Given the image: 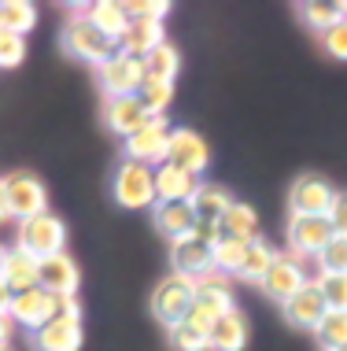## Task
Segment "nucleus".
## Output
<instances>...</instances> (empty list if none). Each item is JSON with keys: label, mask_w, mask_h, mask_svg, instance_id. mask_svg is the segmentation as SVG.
<instances>
[{"label": "nucleus", "mask_w": 347, "mask_h": 351, "mask_svg": "<svg viewBox=\"0 0 347 351\" xmlns=\"http://www.w3.org/2000/svg\"><path fill=\"white\" fill-rule=\"evenodd\" d=\"M170 134H174V130L166 126L163 115L148 119L144 130H137L133 137H126V159L144 163V167H152V170H155V163L163 167L166 163V148H170Z\"/></svg>", "instance_id": "5"}, {"label": "nucleus", "mask_w": 347, "mask_h": 351, "mask_svg": "<svg viewBox=\"0 0 347 351\" xmlns=\"http://www.w3.org/2000/svg\"><path fill=\"white\" fill-rule=\"evenodd\" d=\"M288 200H292V215H329L336 193L322 174H299Z\"/></svg>", "instance_id": "10"}, {"label": "nucleus", "mask_w": 347, "mask_h": 351, "mask_svg": "<svg viewBox=\"0 0 347 351\" xmlns=\"http://www.w3.org/2000/svg\"><path fill=\"white\" fill-rule=\"evenodd\" d=\"M333 237L336 233L325 215H292V222H288V244L299 255H322Z\"/></svg>", "instance_id": "9"}, {"label": "nucleus", "mask_w": 347, "mask_h": 351, "mask_svg": "<svg viewBox=\"0 0 347 351\" xmlns=\"http://www.w3.org/2000/svg\"><path fill=\"white\" fill-rule=\"evenodd\" d=\"M318 267H322V274H340V278H347V237H333L325 244V252L318 255Z\"/></svg>", "instance_id": "34"}, {"label": "nucleus", "mask_w": 347, "mask_h": 351, "mask_svg": "<svg viewBox=\"0 0 347 351\" xmlns=\"http://www.w3.org/2000/svg\"><path fill=\"white\" fill-rule=\"evenodd\" d=\"M155 230H163L170 241H185L196 230V211L192 204L174 200V204H155Z\"/></svg>", "instance_id": "21"}, {"label": "nucleus", "mask_w": 347, "mask_h": 351, "mask_svg": "<svg viewBox=\"0 0 347 351\" xmlns=\"http://www.w3.org/2000/svg\"><path fill=\"white\" fill-rule=\"evenodd\" d=\"M274 259H277V252L259 237V241L248 244V255H244V267H240L237 278H244V281H259V285H262V278L270 274V267H274Z\"/></svg>", "instance_id": "26"}, {"label": "nucleus", "mask_w": 347, "mask_h": 351, "mask_svg": "<svg viewBox=\"0 0 347 351\" xmlns=\"http://www.w3.org/2000/svg\"><path fill=\"white\" fill-rule=\"evenodd\" d=\"M144 78H148L144 60H133V56H122V52L100 67V82H104L107 97H137Z\"/></svg>", "instance_id": "8"}, {"label": "nucleus", "mask_w": 347, "mask_h": 351, "mask_svg": "<svg viewBox=\"0 0 347 351\" xmlns=\"http://www.w3.org/2000/svg\"><path fill=\"white\" fill-rule=\"evenodd\" d=\"M8 329H12V318L0 315V348H4V340H8Z\"/></svg>", "instance_id": "44"}, {"label": "nucleus", "mask_w": 347, "mask_h": 351, "mask_svg": "<svg viewBox=\"0 0 347 351\" xmlns=\"http://www.w3.org/2000/svg\"><path fill=\"white\" fill-rule=\"evenodd\" d=\"M115 200L122 207H148V204H155V170L144 167V163H133V159H126V163L118 167V174H115Z\"/></svg>", "instance_id": "6"}, {"label": "nucleus", "mask_w": 347, "mask_h": 351, "mask_svg": "<svg viewBox=\"0 0 347 351\" xmlns=\"http://www.w3.org/2000/svg\"><path fill=\"white\" fill-rule=\"evenodd\" d=\"M55 318H70V322H81V303L74 292L67 296H55Z\"/></svg>", "instance_id": "40"}, {"label": "nucleus", "mask_w": 347, "mask_h": 351, "mask_svg": "<svg viewBox=\"0 0 347 351\" xmlns=\"http://www.w3.org/2000/svg\"><path fill=\"white\" fill-rule=\"evenodd\" d=\"M137 100L144 104V111H148V115L159 119L166 108H170V100H174V82L144 78V85H140V93H137Z\"/></svg>", "instance_id": "29"}, {"label": "nucleus", "mask_w": 347, "mask_h": 351, "mask_svg": "<svg viewBox=\"0 0 347 351\" xmlns=\"http://www.w3.org/2000/svg\"><path fill=\"white\" fill-rule=\"evenodd\" d=\"M303 285H307L303 267H299L292 255H277L274 267H270V274L262 278V292H266L270 300H277V303H288L299 289H303Z\"/></svg>", "instance_id": "14"}, {"label": "nucleus", "mask_w": 347, "mask_h": 351, "mask_svg": "<svg viewBox=\"0 0 347 351\" xmlns=\"http://www.w3.org/2000/svg\"><path fill=\"white\" fill-rule=\"evenodd\" d=\"M12 311V292L4 289V281H0V315H8Z\"/></svg>", "instance_id": "42"}, {"label": "nucleus", "mask_w": 347, "mask_h": 351, "mask_svg": "<svg viewBox=\"0 0 347 351\" xmlns=\"http://www.w3.org/2000/svg\"><path fill=\"white\" fill-rule=\"evenodd\" d=\"M4 218H12V211H8V196H4V182H0V222Z\"/></svg>", "instance_id": "43"}, {"label": "nucleus", "mask_w": 347, "mask_h": 351, "mask_svg": "<svg viewBox=\"0 0 347 351\" xmlns=\"http://www.w3.org/2000/svg\"><path fill=\"white\" fill-rule=\"evenodd\" d=\"M192 237H196L200 244H207V248H214V244L222 241V230H218V222H196Z\"/></svg>", "instance_id": "41"}, {"label": "nucleus", "mask_w": 347, "mask_h": 351, "mask_svg": "<svg viewBox=\"0 0 347 351\" xmlns=\"http://www.w3.org/2000/svg\"><path fill=\"white\" fill-rule=\"evenodd\" d=\"M0 281H4V289L12 292V296H18V292H26V289H37V259L26 255L23 248L8 252L4 267H0Z\"/></svg>", "instance_id": "20"}, {"label": "nucleus", "mask_w": 347, "mask_h": 351, "mask_svg": "<svg viewBox=\"0 0 347 351\" xmlns=\"http://www.w3.org/2000/svg\"><path fill=\"white\" fill-rule=\"evenodd\" d=\"M37 289L52 292V296H67V292L78 289V267L67 252L37 259Z\"/></svg>", "instance_id": "15"}, {"label": "nucleus", "mask_w": 347, "mask_h": 351, "mask_svg": "<svg viewBox=\"0 0 347 351\" xmlns=\"http://www.w3.org/2000/svg\"><path fill=\"white\" fill-rule=\"evenodd\" d=\"M26 56V41L23 34H12V30H0V67H18Z\"/></svg>", "instance_id": "37"}, {"label": "nucleus", "mask_w": 347, "mask_h": 351, "mask_svg": "<svg viewBox=\"0 0 347 351\" xmlns=\"http://www.w3.org/2000/svg\"><path fill=\"white\" fill-rule=\"evenodd\" d=\"M333 351H347V348H333Z\"/></svg>", "instance_id": "46"}, {"label": "nucleus", "mask_w": 347, "mask_h": 351, "mask_svg": "<svg viewBox=\"0 0 347 351\" xmlns=\"http://www.w3.org/2000/svg\"><path fill=\"white\" fill-rule=\"evenodd\" d=\"M34 340H37L41 351H78L81 348V322L52 318L44 329H37Z\"/></svg>", "instance_id": "22"}, {"label": "nucleus", "mask_w": 347, "mask_h": 351, "mask_svg": "<svg viewBox=\"0 0 347 351\" xmlns=\"http://www.w3.org/2000/svg\"><path fill=\"white\" fill-rule=\"evenodd\" d=\"M89 23H97L107 37H115V41H118L122 30L129 26V19H126V8H122V4H115V0H100V4L89 8Z\"/></svg>", "instance_id": "27"}, {"label": "nucleus", "mask_w": 347, "mask_h": 351, "mask_svg": "<svg viewBox=\"0 0 347 351\" xmlns=\"http://www.w3.org/2000/svg\"><path fill=\"white\" fill-rule=\"evenodd\" d=\"M0 351H8V348H0Z\"/></svg>", "instance_id": "47"}, {"label": "nucleus", "mask_w": 347, "mask_h": 351, "mask_svg": "<svg viewBox=\"0 0 347 351\" xmlns=\"http://www.w3.org/2000/svg\"><path fill=\"white\" fill-rule=\"evenodd\" d=\"M4 255H8V252H4V248H0V267H4Z\"/></svg>", "instance_id": "45"}, {"label": "nucleus", "mask_w": 347, "mask_h": 351, "mask_svg": "<svg viewBox=\"0 0 347 351\" xmlns=\"http://www.w3.org/2000/svg\"><path fill=\"white\" fill-rule=\"evenodd\" d=\"M148 111L137 97H107V126L122 137H133L137 130L148 126Z\"/></svg>", "instance_id": "18"}, {"label": "nucleus", "mask_w": 347, "mask_h": 351, "mask_svg": "<svg viewBox=\"0 0 347 351\" xmlns=\"http://www.w3.org/2000/svg\"><path fill=\"white\" fill-rule=\"evenodd\" d=\"M34 4L26 0H0V30H12V34H26L34 26Z\"/></svg>", "instance_id": "30"}, {"label": "nucleus", "mask_w": 347, "mask_h": 351, "mask_svg": "<svg viewBox=\"0 0 347 351\" xmlns=\"http://www.w3.org/2000/svg\"><path fill=\"white\" fill-rule=\"evenodd\" d=\"M218 230H222V237H226V241L251 244V241H259V218H255V211H251L248 204H237V200H233V207L222 215Z\"/></svg>", "instance_id": "23"}, {"label": "nucleus", "mask_w": 347, "mask_h": 351, "mask_svg": "<svg viewBox=\"0 0 347 351\" xmlns=\"http://www.w3.org/2000/svg\"><path fill=\"white\" fill-rule=\"evenodd\" d=\"M122 8H126V19H137V23H163L170 12V4H163V0H133Z\"/></svg>", "instance_id": "36"}, {"label": "nucleus", "mask_w": 347, "mask_h": 351, "mask_svg": "<svg viewBox=\"0 0 347 351\" xmlns=\"http://www.w3.org/2000/svg\"><path fill=\"white\" fill-rule=\"evenodd\" d=\"M4 196H8V211H12L18 222H26V218H37V215L49 211V193H44V185L37 182L34 174L4 178Z\"/></svg>", "instance_id": "7"}, {"label": "nucleus", "mask_w": 347, "mask_h": 351, "mask_svg": "<svg viewBox=\"0 0 347 351\" xmlns=\"http://www.w3.org/2000/svg\"><path fill=\"white\" fill-rule=\"evenodd\" d=\"M170 344L177 351H203V348H207V333L196 329V326H189V322H177V326L170 329Z\"/></svg>", "instance_id": "35"}, {"label": "nucleus", "mask_w": 347, "mask_h": 351, "mask_svg": "<svg viewBox=\"0 0 347 351\" xmlns=\"http://www.w3.org/2000/svg\"><path fill=\"white\" fill-rule=\"evenodd\" d=\"M244 255H248V244L226 241V237H222V241L214 244V270H218V274H240Z\"/></svg>", "instance_id": "31"}, {"label": "nucleus", "mask_w": 347, "mask_h": 351, "mask_svg": "<svg viewBox=\"0 0 347 351\" xmlns=\"http://www.w3.org/2000/svg\"><path fill=\"white\" fill-rule=\"evenodd\" d=\"M325 49H329L336 60H347V19H340L336 26H329V30L322 34Z\"/></svg>", "instance_id": "38"}, {"label": "nucleus", "mask_w": 347, "mask_h": 351, "mask_svg": "<svg viewBox=\"0 0 347 351\" xmlns=\"http://www.w3.org/2000/svg\"><path fill=\"white\" fill-rule=\"evenodd\" d=\"M325 315H329V307H325V300H322V292H318L314 281H307L303 289L285 303V318L292 322L296 329H318Z\"/></svg>", "instance_id": "17"}, {"label": "nucleus", "mask_w": 347, "mask_h": 351, "mask_svg": "<svg viewBox=\"0 0 347 351\" xmlns=\"http://www.w3.org/2000/svg\"><path fill=\"white\" fill-rule=\"evenodd\" d=\"M170 263H174V274H185V278L200 281L207 274H214V248L200 244L196 237H185V241H174Z\"/></svg>", "instance_id": "13"}, {"label": "nucleus", "mask_w": 347, "mask_h": 351, "mask_svg": "<svg viewBox=\"0 0 347 351\" xmlns=\"http://www.w3.org/2000/svg\"><path fill=\"white\" fill-rule=\"evenodd\" d=\"M63 45H67V52H74L78 60L100 63V67L118 56V41H115V37H107L97 23H89V15L67 23V30H63Z\"/></svg>", "instance_id": "2"}, {"label": "nucleus", "mask_w": 347, "mask_h": 351, "mask_svg": "<svg viewBox=\"0 0 347 351\" xmlns=\"http://www.w3.org/2000/svg\"><path fill=\"white\" fill-rule=\"evenodd\" d=\"M244 344H248V322L237 311L222 315L207 333V348H214V351H240Z\"/></svg>", "instance_id": "24"}, {"label": "nucleus", "mask_w": 347, "mask_h": 351, "mask_svg": "<svg viewBox=\"0 0 347 351\" xmlns=\"http://www.w3.org/2000/svg\"><path fill=\"white\" fill-rule=\"evenodd\" d=\"M325 218H329L336 237H347V193H336V200H333V207H329Z\"/></svg>", "instance_id": "39"}, {"label": "nucleus", "mask_w": 347, "mask_h": 351, "mask_svg": "<svg viewBox=\"0 0 347 351\" xmlns=\"http://www.w3.org/2000/svg\"><path fill=\"white\" fill-rule=\"evenodd\" d=\"M233 207V196L229 189L222 185H200V193L192 196V211H196V222H222V215H226Z\"/></svg>", "instance_id": "25"}, {"label": "nucleus", "mask_w": 347, "mask_h": 351, "mask_svg": "<svg viewBox=\"0 0 347 351\" xmlns=\"http://www.w3.org/2000/svg\"><path fill=\"white\" fill-rule=\"evenodd\" d=\"M8 318H15L18 326L26 329H44L49 322L55 318V296L44 289H26L18 292V296H12V311H8Z\"/></svg>", "instance_id": "11"}, {"label": "nucleus", "mask_w": 347, "mask_h": 351, "mask_svg": "<svg viewBox=\"0 0 347 351\" xmlns=\"http://www.w3.org/2000/svg\"><path fill=\"white\" fill-rule=\"evenodd\" d=\"M177 67H181V56H177V49H174L170 41H163L155 52H148V56H144V71H148V78L174 82Z\"/></svg>", "instance_id": "28"}, {"label": "nucleus", "mask_w": 347, "mask_h": 351, "mask_svg": "<svg viewBox=\"0 0 347 351\" xmlns=\"http://www.w3.org/2000/svg\"><path fill=\"white\" fill-rule=\"evenodd\" d=\"M211 152L203 145L200 134H192V130H174L170 134V148H166V163L177 167V170H189V174L200 178V170L207 167Z\"/></svg>", "instance_id": "12"}, {"label": "nucleus", "mask_w": 347, "mask_h": 351, "mask_svg": "<svg viewBox=\"0 0 347 351\" xmlns=\"http://www.w3.org/2000/svg\"><path fill=\"white\" fill-rule=\"evenodd\" d=\"M63 241H67V230L55 215H37V218H26L18 222V248L34 259H49V255H60L63 252Z\"/></svg>", "instance_id": "3"}, {"label": "nucleus", "mask_w": 347, "mask_h": 351, "mask_svg": "<svg viewBox=\"0 0 347 351\" xmlns=\"http://www.w3.org/2000/svg\"><path fill=\"white\" fill-rule=\"evenodd\" d=\"M163 41H166V37H163V23H137V19H129V26L118 37V52L122 56H133V60H144V56L155 52Z\"/></svg>", "instance_id": "19"}, {"label": "nucleus", "mask_w": 347, "mask_h": 351, "mask_svg": "<svg viewBox=\"0 0 347 351\" xmlns=\"http://www.w3.org/2000/svg\"><path fill=\"white\" fill-rule=\"evenodd\" d=\"M314 285H318V292H322L325 307L347 315V278H340V274H322Z\"/></svg>", "instance_id": "32"}, {"label": "nucleus", "mask_w": 347, "mask_h": 351, "mask_svg": "<svg viewBox=\"0 0 347 351\" xmlns=\"http://www.w3.org/2000/svg\"><path fill=\"white\" fill-rule=\"evenodd\" d=\"M192 303H196V281L185 278V274H170V278L159 281V289L152 296V311H155V318H163L174 329L177 322L189 318Z\"/></svg>", "instance_id": "4"}, {"label": "nucleus", "mask_w": 347, "mask_h": 351, "mask_svg": "<svg viewBox=\"0 0 347 351\" xmlns=\"http://www.w3.org/2000/svg\"><path fill=\"white\" fill-rule=\"evenodd\" d=\"M200 178L189 174V170H177L170 163L155 167V204H174V200H185L192 204V196L200 193Z\"/></svg>", "instance_id": "16"}, {"label": "nucleus", "mask_w": 347, "mask_h": 351, "mask_svg": "<svg viewBox=\"0 0 347 351\" xmlns=\"http://www.w3.org/2000/svg\"><path fill=\"white\" fill-rule=\"evenodd\" d=\"M314 333H318V340H322L329 351H333V348H347V315H340V311H329Z\"/></svg>", "instance_id": "33"}, {"label": "nucleus", "mask_w": 347, "mask_h": 351, "mask_svg": "<svg viewBox=\"0 0 347 351\" xmlns=\"http://www.w3.org/2000/svg\"><path fill=\"white\" fill-rule=\"evenodd\" d=\"M233 311V296H229V281H226V274H207V278H200L196 281V303H192V311H189V326L196 329H203V333H211V326L218 322L222 315H229Z\"/></svg>", "instance_id": "1"}]
</instances>
